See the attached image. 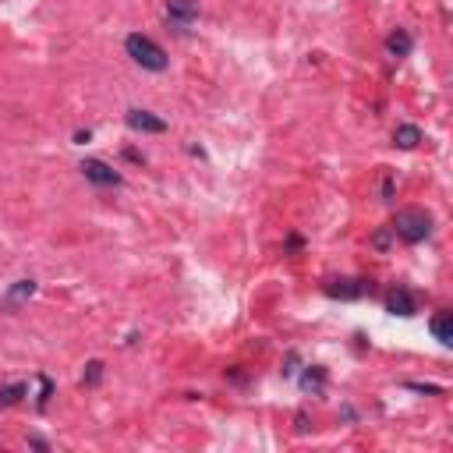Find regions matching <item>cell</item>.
<instances>
[{
	"label": "cell",
	"mask_w": 453,
	"mask_h": 453,
	"mask_svg": "<svg viewBox=\"0 0 453 453\" xmlns=\"http://www.w3.org/2000/svg\"><path fill=\"white\" fill-rule=\"evenodd\" d=\"M393 234L407 244H418L432 234V216L425 209H404L397 213V223H393Z\"/></svg>",
	"instance_id": "2"
},
{
	"label": "cell",
	"mask_w": 453,
	"mask_h": 453,
	"mask_svg": "<svg viewBox=\"0 0 453 453\" xmlns=\"http://www.w3.org/2000/svg\"><path fill=\"white\" fill-rule=\"evenodd\" d=\"M432 337H436L439 344H453V315L450 312H439L436 319H432Z\"/></svg>",
	"instance_id": "8"
},
{
	"label": "cell",
	"mask_w": 453,
	"mask_h": 453,
	"mask_svg": "<svg viewBox=\"0 0 453 453\" xmlns=\"http://www.w3.org/2000/svg\"><path fill=\"white\" fill-rule=\"evenodd\" d=\"M81 174H86V181H92V184H103V188H110V184L117 188L120 184V174L114 167H107L103 159H86L81 163Z\"/></svg>",
	"instance_id": "4"
},
{
	"label": "cell",
	"mask_w": 453,
	"mask_h": 453,
	"mask_svg": "<svg viewBox=\"0 0 453 453\" xmlns=\"http://www.w3.org/2000/svg\"><path fill=\"white\" fill-rule=\"evenodd\" d=\"M422 142V131L415 128V125H400L397 131H393V146H400V149H415Z\"/></svg>",
	"instance_id": "9"
},
{
	"label": "cell",
	"mask_w": 453,
	"mask_h": 453,
	"mask_svg": "<svg viewBox=\"0 0 453 453\" xmlns=\"http://www.w3.org/2000/svg\"><path fill=\"white\" fill-rule=\"evenodd\" d=\"M125 47H128V57L135 60V64H142L146 71H163V68H167V53H163L149 36L131 32V36L125 39Z\"/></svg>",
	"instance_id": "1"
},
{
	"label": "cell",
	"mask_w": 453,
	"mask_h": 453,
	"mask_svg": "<svg viewBox=\"0 0 453 453\" xmlns=\"http://www.w3.org/2000/svg\"><path fill=\"white\" fill-rule=\"evenodd\" d=\"M386 308H389L393 315H404V319H407V315H415V312H418V301H415V294H411V291H404V287H400V291L389 294Z\"/></svg>",
	"instance_id": "7"
},
{
	"label": "cell",
	"mask_w": 453,
	"mask_h": 453,
	"mask_svg": "<svg viewBox=\"0 0 453 453\" xmlns=\"http://www.w3.org/2000/svg\"><path fill=\"white\" fill-rule=\"evenodd\" d=\"M389 234H393V226H389V231H379V234L372 237V244H376V248H386V244H389Z\"/></svg>",
	"instance_id": "16"
},
{
	"label": "cell",
	"mask_w": 453,
	"mask_h": 453,
	"mask_svg": "<svg viewBox=\"0 0 453 453\" xmlns=\"http://www.w3.org/2000/svg\"><path fill=\"white\" fill-rule=\"evenodd\" d=\"M411 47H415V43H411V32H404V29H397L393 36L386 39V50L393 53V57H407V53H411Z\"/></svg>",
	"instance_id": "10"
},
{
	"label": "cell",
	"mask_w": 453,
	"mask_h": 453,
	"mask_svg": "<svg viewBox=\"0 0 453 453\" xmlns=\"http://www.w3.org/2000/svg\"><path fill=\"white\" fill-rule=\"evenodd\" d=\"M411 389H418V393H443V389L432 386V383H411Z\"/></svg>",
	"instance_id": "15"
},
{
	"label": "cell",
	"mask_w": 453,
	"mask_h": 453,
	"mask_svg": "<svg viewBox=\"0 0 453 453\" xmlns=\"http://www.w3.org/2000/svg\"><path fill=\"white\" fill-rule=\"evenodd\" d=\"M50 397H53V383L47 376H39V407H47Z\"/></svg>",
	"instance_id": "14"
},
{
	"label": "cell",
	"mask_w": 453,
	"mask_h": 453,
	"mask_svg": "<svg viewBox=\"0 0 453 453\" xmlns=\"http://www.w3.org/2000/svg\"><path fill=\"white\" fill-rule=\"evenodd\" d=\"M36 294V280H18L14 287H11V294H8V301L11 305H22L25 298H32Z\"/></svg>",
	"instance_id": "12"
},
{
	"label": "cell",
	"mask_w": 453,
	"mask_h": 453,
	"mask_svg": "<svg viewBox=\"0 0 453 453\" xmlns=\"http://www.w3.org/2000/svg\"><path fill=\"white\" fill-rule=\"evenodd\" d=\"M29 393V386L25 383H14V386H0V407H11V404H18Z\"/></svg>",
	"instance_id": "11"
},
{
	"label": "cell",
	"mask_w": 453,
	"mask_h": 453,
	"mask_svg": "<svg viewBox=\"0 0 453 453\" xmlns=\"http://www.w3.org/2000/svg\"><path fill=\"white\" fill-rule=\"evenodd\" d=\"M195 18H198V4H195V0H167V22L174 29L184 32Z\"/></svg>",
	"instance_id": "3"
},
{
	"label": "cell",
	"mask_w": 453,
	"mask_h": 453,
	"mask_svg": "<svg viewBox=\"0 0 453 453\" xmlns=\"http://www.w3.org/2000/svg\"><path fill=\"white\" fill-rule=\"evenodd\" d=\"M128 128L131 131H146V135H159V131H167V120L149 114V110H128Z\"/></svg>",
	"instance_id": "5"
},
{
	"label": "cell",
	"mask_w": 453,
	"mask_h": 453,
	"mask_svg": "<svg viewBox=\"0 0 453 453\" xmlns=\"http://www.w3.org/2000/svg\"><path fill=\"white\" fill-rule=\"evenodd\" d=\"M383 195H386V198H393V177H386V181H383Z\"/></svg>",
	"instance_id": "17"
},
{
	"label": "cell",
	"mask_w": 453,
	"mask_h": 453,
	"mask_svg": "<svg viewBox=\"0 0 453 453\" xmlns=\"http://www.w3.org/2000/svg\"><path fill=\"white\" fill-rule=\"evenodd\" d=\"M103 379V361H89L86 365V386H96Z\"/></svg>",
	"instance_id": "13"
},
{
	"label": "cell",
	"mask_w": 453,
	"mask_h": 453,
	"mask_svg": "<svg viewBox=\"0 0 453 453\" xmlns=\"http://www.w3.org/2000/svg\"><path fill=\"white\" fill-rule=\"evenodd\" d=\"M326 294L329 298H340V301H354V298H361V283L351 280V276H340V280H329L326 283Z\"/></svg>",
	"instance_id": "6"
}]
</instances>
